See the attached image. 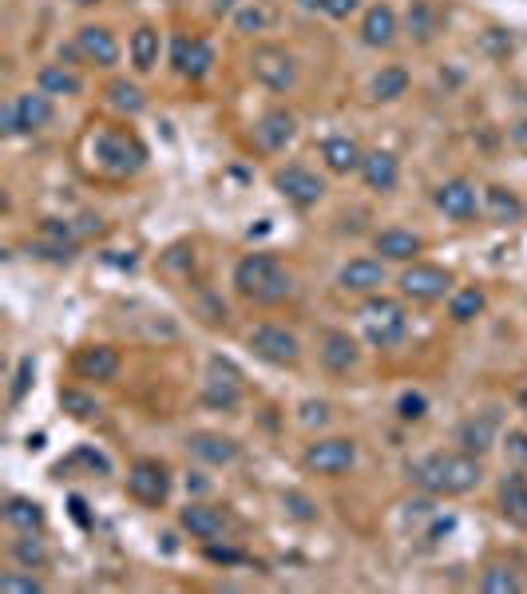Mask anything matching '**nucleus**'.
I'll use <instances>...</instances> for the list:
<instances>
[{"label":"nucleus","mask_w":527,"mask_h":594,"mask_svg":"<svg viewBox=\"0 0 527 594\" xmlns=\"http://www.w3.org/2000/svg\"><path fill=\"white\" fill-rule=\"evenodd\" d=\"M76 159L80 171L88 179H104V183H123L135 179L147 167V143L127 127V123H107V119H92L76 143Z\"/></svg>","instance_id":"f257e3e1"},{"label":"nucleus","mask_w":527,"mask_h":594,"mask_svg":"<svg viewBox=\"0 0 527 594\" xmlns=\"http://www.w3.org/2000/svg\"><path fill=\"white\" fill-rule=\"evenodd\" d=\"M409 476L424 495L452 499V495L476 492L484 480V468H480V456L460 448V452H428L409 468Z\"/></svg>","instance_id":"f03ea898"},{"label":"nucleus","mask_w":527,"mask_h":594,"mask_svg":"<svg viewBox=\"0 0 527 594\" xmlns=\"http://www.w3.org/2000/svg\"><path fill=\"white\" fill-rule=\"evenodd\" d=\"M230 282H234V294L254 301V305H282L286 297H294V274L274 254H246V258H238Z\"/></svg>","instance_id":"7ed1b4c3"},{"label":"nucleus","mask_w":527,"mask_h":594,"mask_svg":"<svg viewBox=\"0 0 527 594\" xmlns=\"http://www.w3.org/2000/svg\"><path fill=\"white\" fill-rule=\"evenodd\" d=\"M357 317H361V333H365V341L373 349H397L409 337V313L393 297L369 294Z\"/></svg>","instance_id":"20e7f679"},{"label":"nucleus","mask_w":527,"mask_h":594,"mask_svg":"<svg viewBox=\"0 0 527 594\" xmlns=\"http://www.w3.org/2000/svg\"><path fill=\"white\" fill-rule=\"evenodd\" d=\"M52 115H56V103L48 92H24V96L8 99L4 103V111H0V131L12 139V135H36V131H44L48 123H52Z\"/></svg>","instance_id":"39448f33"},{"label":"nucleus","mask_w":527,"mask_h":594,"mask_svg":"<svg viewBox=\"0 0 527 594\" xmlns=\"http://www.w3.org/2000/svg\"><path fill=\"white\" fill-rule=\"evenodd\" d=\"M250 76L270 92H290L298 84V60L282 44H254L250 48Z\"/></svg>","instance_id":"423d86ee"},{"label":"nucleus","mask_w":527,"mask_h":594,"mask_svg":"<svg viewBox=\"0 0 527 594\" xmlns=\"http://www.w3.org/2000/svg\"><path fill=\"white\" fill-rule=\"evenodd\" d=\"M246 345H250V353L258 357V361H266V365H278V369H294L298 361H302V341L286 329V325H254L250 333H246Z\"/></svg>","instance_id":"0eeeda50"},{"label":"nucleus","mask_w":527,"mask_h":594,"mask_svg":"<svg viewBox=\"0 0 527 594\" xmlns=\"http://www.w3.org/2000/svg\"><path fill=\"white\" fill-rule=\"evenodd\" d=\"M397 286H401V294L409 297V301L432 305V301L452 297V274L444 266H436V262H405Z\"/></svg>","instance_id":"6e6552de"},{"label":"nucleus","mask_w":527,"mask_h":594,"mask_svg":"<svg viewBox=\"0 0 527 594\" xmlns=\"http://www.w3.org/2000/svg\"><path fill=\"white\" fill-rule=\"evenodd\" d=\"M203 404L218 412H234L242 404V369L230 357H211L207 361V385H203Z\"/></svg>","instance_id":"1a4fd4ad"},{"label":"nucleus","mask_w":527,"mask_h":594,"mask_svg":"<svg viewBox=\"0 0 527 594\" xmlns=\"http://www.w3.org/2000/svg\"><path fill=\"white\" fill-rule=\"evenodd\" d=\"M127 495L139 507H163L171 499V472L159 460H135L127 468Z\"/></svg>","instance_id":"9d476101"},{"label":"nucleus","mask_w":527,"mask_h":594,"mask_svg":"<svg viewBox=\"0 0 527 594\" xmlns=\"http://www.w3.org/2000/svg\"><path fill=\"white\" fill-rule=\"evenodd\" d=\"M302 464H306L310 472H317V476H329V480H337V476L353 472V464H357V444H353L349 436L314 440V444L302 452Z\"/></svg>","instance_id":"9b49d317"},{"label":"nucleus","mask_w":527,"mask_h":594,"mask_svg":"<svg viewBox=\"0 0 527 594\" xmlns=\"http://www.w3.org/2000/svg\"><path fill=\"white\" fill-rule=\"evenodd\" d=\"M214 44L207 40V36H175L171 40V68L183 76V80H207L211 76V68H214Z\"/></svg>","instance_id":"f8f14e48"},{"label":"nucleus","mask_w":527,"mask_h":594,"mask_svg":"<svg viewBox=\"0 0 527 594\" xmlns=\"http://www.w3.org/2000/svg\"><path fill=\"white\" fill-rule=\"evenodd\" d=\"M274 191L286 198L290 206H298V210H310L321 202L325 195V183L317 179L310 167H302V163H290V167H278L274 171Z\"/></svg>","instance_id":"ddd939ff"},{"label":"nucleus","mask_w":527,"mask_h":594,"mask_svg":"<svg viewBox=\"0 0 527 594\" xmlns=\"http://www.w3.org/2000/svg\"><path fill=\"white\" fill-rule=\"evenodd\" d=\"M432 202H436V210H440L444 218H452V222H472V218L484 210V202H480L476 187H472L468 179H448V183H440V187L432 191Z\"/></svg>","instance_id":"4468645a"},{"label":"nucleus","mask_w":527,"mask_h":594,"mask_svg":"<svg viewBox=\"0 0 527 594\" xmlns=\"http://www.w3.org/2000/svg\"><path fill=\"white\" fill-rule=\"evenodd\" d=\"M317 357H321V365H325L333 377H345V373L357 369L361 349H357V341H353L345 329H321V337H317Z\"/></svg>","instance_id":"2eb2a0df"},{"label":"nucleus","mask_w":527,"mask_h":594,"mask_svg":"<svg viewBox=\"0 0 527 594\" xmlns=\"http://www.w3.org/2000/svg\"><path fill=\"white\" fill-rule=\"evenodd\" d=\"M337 286L345 294H381L385 286V258H349L341 270H337Z\"/></svg>","instance_id":"dca6fc26"},{"label":"nucleus","mask_w":527,"mask_h":594,"mask_svg":"<svg viewBox=\"0 0 527 594\" xmlns=\"http://www.w3.org/2000/svg\"><path fill=\"white\" fill-rule=\"evenodd\" d=\"M72 44L80 48V60L84 64H96V68H115L119 64V40H115V32L104 28V24H84Z\"/></svg>","instance_id":"f3484780"},{"label":"nucleus","mask_w":527,"mask_h":594,"mask_svg":"<svg viewBox=\"0 0 527 594\" xmlns=\"http://www.w3.org/2000/svg\"><path fill=\"white\" fill-rule=\"evenodd\" d=\"M119 365H123V357H119V349H111V345H84V349H76V357H72V373L80 377V381H115L119 377Z\"/></svg>","instance_id":"a211bd4d"},{"label":"nucleus","mask_w":527,"mask_h":594,"mask_svg":"<svg viewBox=\"0 0 527 594\" xmlns=\"http://www.w3.org/2000/svg\"><path fill=\"white\" fill-rule=\"evenodd\" d=\"M294 135H298V119H294V111H286V107H270L258 123H254V143L262 147V151H286L290 143H294Z\"/></svg>","instance_id":"6ab92c4d"},{"label":"nucleus","mask_w":527,"mask_h":594,"mask_svg":"<svg viewBox=\"0 0 527 594\" xmlns=\"http://www.w3.org/2000/svg\"><path fill=\"white\" fill-rule=\"evenodd\" d=\"M361 183L373 191V195H389V191H397V183H401V159L393 155V151H365V159H361Z\"/></svg>","instance_id":"aec40b11"},{"label":"nucleus","mask_w":527,"mask_h":594,"mask_svg":"<svg viewBox=\"0 0 527 594\" xmlns=\"http://www.w3.org/2000/svg\"><path fill=\"white\" fill-rule=\"evenodd\" d=\"M187 452H191L195 460L211 464V468H230V464L242 456L238 440H230V436H222V432H207V428H199V432L187 436Z\"/></svg>","instance_id":"412c9836"},{"label":"nucleus","mask_w":527,"mask_h":594,"mask_svg":"<svg viewBox=\"0 0 527 594\" xmlns=\"http://www.w3.org/2000/svg\"><path fill=\"white\" fill-rule=\"evenodd\" d=\"M397 32H401V20H397L393 4L381 0V4H369L365 8V16H361V40L369 48H393Z\"/></svg>","instance_id":"4be33fe9"},{"label":"nucleus","mask_w":527,"mask_h":594,"mask_svg":"<svg viewBox=\"0 0 527 594\" xmlns=\"http://www.w3.org/2000/svg\"><path fill=\"white\" fill-rule=\"evenodd\" d=\"M179 527L191 535V539H203V543H214L226 535V515L211 507V503H187L179 511Z\"/></svg>","instance_id":"5701e85b"},{"label":"nucleus","mask_w":527,"mask_h":594,"mask_svg":"<svg viewBox=\"0 0 527 594\" xmlns=\"http://www.w3.org/2000/svg\"><path fill=\"white\" fill-rule=\"evenodd\" d=\"M373 250L385 258V262H417L424 250L421 234L405 230V226H389V230H377L373 234Z\"/></svg>","instance_id":"b1692460"},{"label":"nucleus","mask_w":527,"mask_h":594,"mask_svg":"<svg viewBox=\"0 0 527 594\" xmlns=\"http://www.w3.org/2000/svg\"><path fill=\"white\" fill-rule=\"evenodd\" d=\"M496 436H500V416H496V412H476V416H468V420L460 424V432H456L460 448L472 452V456H484L488 448H496Z\"/></svg>","instance_id":"393cba45"},{"label":"nucleus","mask_w":527,"mask_h":594,"mask_svg":"<svg viewBox=\"0 0 527 594\" xmlns=\"http://www.w3.org/2000/svg\"><path fill=\"white\" fill-rule=\"evenodd\" d=\"M317 155H321L325 171H333V175H353V171H361V159H365V151H361L349 135H329V139H321Z\"/></svg>","instance_id":"a878e982"},{"label":"nucleus","mask_w":527,"mask_h":594,"mask_svg":"<svg viewBox=\"0 0 527 594\" xmlns=\"http://www.w3.org/2000/svg\"><path fill=\"white\" fill-rule=\"evenodd\" d=\"M440 28H444V8H440L436 0H413V4H409V12H405V32H409V40L432 44Z\"/></svg>","instance_id":"bb28decb"},{"label":"nucleus","mask_w":527,"mask_h":594,"mask_svg":"<svg viewBox=\"0 0 527 594\" xmlns=\"http://www.w3.org/2000/svg\"><path fill=\"white\" fill-rule=\"evenodd\" d=\"M500 515H504L512 527L527 531V476L524 472H512V476L500 480Z\"/></svg>","instance_id":"cd10ccee"},{"label":"nucleus","mask_w":527,"mask_h":594,"mask_svg":"<svg viewBox=\"0 0 527 594\" xmlns=\"http://www.w3.org/2000/svg\"><path fill=\"white\" fill-rule=\"evenodd\" d=\"M36 88L40 92H48V96H80L84 92V80H80V72L76 68H68V64H44L40 72H36Z\"/></svg>","instance_id":"c85d7f7f"},{"label":"nucleus","mask_w":527,"mask_h":594,"mask_svg":"<svg viewBox=\"0 0 527 594\" xmlns=\"http://www.w3.org/2000/svg\"><path fill=\"white\" fill-rule=\"evenodd\" d=\"M127 56H131V68H135L139 76H147V72L159 64V28L139 24V28L131 32V40H127Z\"/></svg>","instance_id":"c756f323"},{"label":"nucleus","mask_w":527,"mask_h":594,"mask_svg":"<svg viewBox=\"0 0 527 594\" xmlns=\"http://www.w3.org/2000/svg\"><path fill=\"white\" fill-rule=\"evenodd\" d=\"M409 84H413L409 68L389 64V68H381V72L369 80V99H377V103H397L401 96H409Z\"/></svg>","instance_id":"7c9ffc66"},{"label":"nucleus","mask_w":527,"mask_h":594,"mask_svg":"<svg viewBox=\"0 0 527 594\" xmlns=\"http://www.w3.org/2000/svg\"><path fill=\"white\" fill-rule=\"evenodd\" d=\"M4 523L16 527V531H40L44 527V507L36 499H28V495H8Z\"/></svg>","instance_id":"2f4dec72"},{"label":"nucleus","mask_w":527,"mask_h":594,"mask_svg":"<svg viewBox=\"0 0 527 594\" xmlns=\"http://www.w3.org/2000/svg\"><path fill=\"white\" fill-rule=\"evenodd\" d=\"M484 210H488V218L500 222V226H512V222L524 218V202L516 198V191H508V187H488V191H484Z\"/></svg>","instance_id":"473e14b6"},{"label":"nucleus","mask_w":527,"mask_h":594,"mask_svg":"<svg viewBox=\"0 0 527 594\" xmlns=\"http://www.w3.org/2000/svg\"><path fill=\"white\" fill-rule=\"evenodd\" d=\"M72 468H88V476H111L107 456L100 452V448H92V444H80L68 460H60V464L52 468V476H64V472H72Z\"/></svg>","instance_id":"72a5a7b5"},{"label":"nucleus","mask_w":527,"mask_h":594,"mask_svg":"<svg viewBox=\"0 0 527 594\" xmlns=\"http://www.w3.org/2000/svg\"><path fill=\"white\" fill-rule=\"evenodd\" d=\"M484 290L480 286H464V290H456V294L448 297V317L456 321V325H468V321H476L480 313H484Z\"/></svg>","instance_id":"f704fd0d"},{"label":"nucleus","mask_w":527,"mask_h":594,"mask_svg":"<svg viewBox=\"0 0 527 594\" xmlns=\"http://www.w3.org/2000/svg\"><path fill=\"white\" fill-rule=\"evenodd\" d=\"M12 559L24 567V571H40L48 563V547L40 539V531H20V539L12 543Z\"/></svg>","instance_id":"c9c22d12"},{"label":"nucleus","mask_w":527,"mask_h":594,"mask_svg":"<svg viewBox=\"0 0 527 594\" xmlns=\"http://www.w3.org/2000/svg\"><path fill=\"white\" fill-rule=\"evenodd\" d=\"M107 103H111L119 115H139V111L147 107L139 84H131V80H111V84H107Z\"/></svg>","instance_id":"e433bc0d"},{"label":"nucleus","mask_w":527,"mask_h":594,"mask_svg":"<svg viewBox=\"0 0 527 594\" xmlns=\"http://www.w3.org/2000/svg\"><path fill=\"white\" fill-rule=\"evenodd\" d=\"M60 408H64L72 420H96V416H100L96 396L84 393V389H60Z\"/></svg>","instance_id":"4c0bfd02"},{"label":"nucleus","mask_w":527,"mask_h":594,"mask_svg":"<svg viewBox=\"0 0 527 594\" xmlns=\"http://www.w3.org/2000/svg\"><path fill=\"white\" fill-rule=\"evenodd\" d=\"M480 591L484 594H520L524 591V583H520V575H516L512 567H488V571L480 575Z\"/></svg>","instance_id":"58836bf2"},{"label":"nucleus","mask_w":527,"mask_h":594,"mask_svg":"<svg viewBox=\"0 0 527 594\" xmlns=\"http://www.w3.org/2000/svg\"><path fill=\"white\" fill-rule=\"evenodd\" d=\"M32 254L48 258V262H72L76 258V242H60V238H44L40 234V242H32Z\"/></svg>","instance_id":"ea45409f"},{"label":"nucleus","mask_w":527,"mask_h":594,"mask_svg":"<svg viewBox=\"0 0 527 594\" xmlns=\"http://www.w3.org/2000/svg\"><path fill=\"white\" fill-rule=\"evenodd\" d=\"M480 48L492 56V60H508L512 56V32L508 28H488L480 36Z\"/></svg>","instance_id":"a19ab883"},{"label":"nucleus","mask_w":527,"mask_h":594,"mask_svg":"<svg viewBox=\"0 0 527 594\" xmlns=\"http://www.w3.org/2000/svg\"><path fill=\"white\" fill-rule=\"evenodd\" d=\"M32 377H36V361L32 357H20V365H16V377H12V393H8V404L16 408L24 393L32 389Z\"/></svg>","instance_id":"79ce46f5"},{"label":"nucleus","mask_w":527,"mask_h":594,"mask_svg":"<svg viewBox=\"0 0 527 594\" xmlns=\"http://www.w3.org/2000/svg\"><path fill=\"white\" fill-rule=\"evenodd\" d=\"M424 412H428V400H424V393H401L397 396V416L405 420V424H417V420H424Z\"/></svg>","instance_id":"37998d69"},{"label":"nucleus","mask_w":527,"mask_h":594,"mask_svg":"<svg viewBox=\"0 0 527 594\" xmlns=\"http://www.w3.org/2000/svg\"><path fill=\"white\" fill-rule=\"evenodd\" d=\"M203 555L211 559V563H218V567H242L246 563V551H238V547H218V539L214 543H203Z\"/></svg>","instance_id":"c03bdc74"},{"label":"nucleus","mask_w":527,"mask_h":594,"mask_svg":"<svg viewBox=\"0 0 527 594\" xmlns=\"http://www.w3.org/2000/svg\"><path fill=\"white\" fill-rule=\"evenodd\" d=\"M234 24H238V32H262L266 28V8L262 4H246V8L234 12Z\"/></svg>","instance_id":"a18cd8bd"},{"label":"nucleus","mask_w":527,"mask_h":594,"mask_svg":"<svg viewBox=\"0 0 527 594\" xmlns=\"http://www.w3.org/2000/svg\"><path fill=\"white\" fill-rule=\"evenodd\" d=\"M0 591L4 594H40L44 591V583L40 579H32V575H0Z\"/></svg>","instance_id":"49530a36"},{"label":"nucleus","mask_w":527,"mask_h":594,"mask_svg":"<svg viewBox=\"0 0 527 594\" xmlns=\"http://www.w3.org/2000/svg\"><path fill=\"white\" fill-rule=\"evenodd\" d=\"M282 503H286V511H290L294 519H302V523L317 519V503H314V499H306L302 492H286V495H282Z\"/></svg>","instance_id":"de8ad7c7"},{"label":"nucleus","mask_w":527,"mask_h":594,"mask_svg":"<svg viewBox=\"0 0 527 594\" xmlns=\"http://www.w3.org/2000/svg\"><path fill=\"white\" fill-rule=\"evenodd\" d=\"M298 420H302V424H306V428H321V424H325V420H329V404H325V400H306V404H302V416H298Z\"/></svg>","instance_id":"09e8293b"},{"label":"nucleus","mask_w":527,"mask_h":594,"mask_svg":"<svg viewBox=\"0 0 527 594\" xmlns=\"http://www.w3.org/2000/svg\"><path fill=\"white\" fill-rule=\"evenodd\" d=\"M357 8H361V0H325V16H333V20H349Z\"/></svg>","instance_id":"8fccbe9b"},{"label":"nucleus","mask_w":527,"mask_h":594,"mask_svg":"<svg viewBox=\"0 0 527 594\" xmlns=\"http://www.w3.org/2000/svg\"><path fill=\"white\" fill-rule=\"evenodd\" d=\"M504 444H508V452H512L520 464H527V432H524V428H512Z\"/></svg>","instance_id":"3c124183"},{"label":"nucleus","mask_w":527,"mask_h":594,"mask_svg":"<svg viewBox=\"0 0 527 594\" xmlns=\"http://www.w3.org/2000/svg\"><path fill=\"white\" fill-rule=\"evenodd\" d=\"M68 507H72V519H76L80 527H92V519H88V503H84V495H72V499H68Z\"/></svg>","instance_id":"603ef678"},{"label":"nucleus","mask_w":527,"mask_h":594,"mask_svg":"<svg viewBox=\"0 0 527 594\" xmlns=\"http://www.w3.org/2000/svg\"><path fill=\"white\" fill-rule=\"evenodd\" d=\"M234 4H238V0H211L214 16H226V12H234Z\"/></svg>","instance_id":"864d4df0"},{"label":"nucleus","mask_w":527,"mask_h":594,"mask_svg":"<svg viewBox=\"0 0 527 594\" xmlns=\"http://www.w3.org/2000/svg\"><path fill=\"white\" fill-rule=\"evenodd\" d=\"M298 8H306V12H325V0H298Z\"/></svg>","instance_id":"5fc2aeb1"},{"label":"nucleus","mask_w":527,"mask_h":594,"mask_svg":"<svg viewBox=\"0 0 527 594\" xmlns=\"http://www.w3.org/2000/svg\"><path fill=\"white\" fill-rule=\"evenodd\" d=\"M72 4H80V8H92V4H104V0H72Z\"/></svg>","instance_id":"6e6d98bb"}]
</instances>
